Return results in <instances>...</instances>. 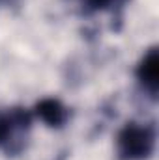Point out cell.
I'll return each instance as SVG.
<instances>
[{
  "label": "cell",
  "instance_id": "cell-3",
  "mask_svg": "<svg viewBox=\"0 0 159 160\" xmlns=\"http://www.w3.org/2000/svg\"><path fill=\"white\" fill-rule=\"evenodd\" d=\"M137 80L142 86V89L156 101L157 99V89H159V50L157 47H152L142 60L137 65Z\"/></svg>",
  "mask_w": 159,
  "mask_h": 160
},
{
  "label": "cell",
  "instance_id": "cell-2",
  "mask_svg": "<svg viewBox=\"0 0 159 160\" xmlns=\"http://www.w3.org/2000/svg\"><path fill=\"white\" fill-rule=\"evenodd\" d=\"M32 114L25 108H9L0 112V149L17 153L23 147L25 134L30 130Z\"/></svg>",
  "mask_w": 159,
  "mask_h": 160
},
{
  "label": "cell",
  "instance_id": "cell-4",
  "mask_svg": "<svg viewBox=\"0 0 159 160\" xmlns=\"http://www.w3.org/2000/svg\"><path fill=\"white\" fill-rule=\"evenodd\" d=\"M34 116L40 118L51 128H62L69 119V110L62 101H58L54 97H45L36 104Z\"/></svg>",
  "mask_w": 159,
  "mask_h": 160
},
{
  "label": "cell",
  "instance_id": "cell-5",
  "mask_svg": "<svg viewBox=\"0 0 159 160\" xmlns=\"http://www.w3.org/2000/svg\"><path fill=\"white\" fill-rule=\"evenodd\" d=\"M123 2L125 0H82V6L86 11H111Z\"/></svg>",
  "mask_w": 159,
  "mask_h": 160
},
{
  "label": "cell",
  "instance_id": "cell-1",
  "mask_svg": "<svg viewBox=\"0 0 159 160\" xmlns=\"http://www.w3.org/2000/svg\"><path fill=\"white\" fill-rule=\"evenodd\" d=\"M156 151V127L144 123H127L116 136L120 160H148Z\"/></svg>",
  "mask_w": 159,
  "mask_h": 160
}]
</instances>
